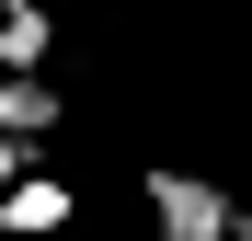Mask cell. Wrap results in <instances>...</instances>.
I'll list each match as a JSON object with an SVG mask.
<instances>
[{
	"label": "cell",
	"mask_w": 252,
	"mask_h": 241,
	"mask_svg": "<svg viewBox=\"0 0 252 241\" xmlns=\"http://www.w3.org/2000/svg\"><path fill=\"white\" fill-rule=\"evenodd\" d=\"M149 218H160V241H252V207L241 195H218L206 172H172V161H149Z\"/></svg>",
	"instance_id": "cell-1"
},
{
	"label": "cell",
	"mask_w": 252,
	"mask_h": 241,
	"mask_svg": "<svg viewBox=\"0 0 252 241\" xmlns=\"http://www.w3.org/2000/svg\"><path fill=\"white\" fill-rule=\"evenodd\" d=\"M0 127H12V138H58L69 127V92L46 69H0Z\"/></svg>",
	"instance_id": "cell-2"
},
{
	"label": "cell",
	"mask_w": 252,
	"mask_h": 241,
	"mask_svg": "<svg viewBox=\"0 0 252 241\" xmlns=\"http://www.w3.org/2000/svg\"><path fill=\"white\" fill-rule=\"evenodd\" d=\"M0 230H12V241H34V230H69V184L46 172V161H34L23 184H0Z\"/></svg>",
	"instance_id": "cell-3"
},
{
	"label": "cell",
	"mask_w": 252,
	"mask_h": 241,
	"mask_svg": "<svg viewBox=\"0 0 252 241\" xmlns=\"http://www.w3.org/2000/svg\"><path fill=\"white\" fill-rule=\"evenodd\" d=\"M46 58H58L46 0H0V69H46Z\"/></svg>",
	"instance_id": "cell-4"
}]
</instances>
